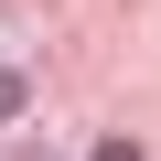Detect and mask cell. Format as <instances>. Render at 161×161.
Wrapping results in <instances>:
<instances>
[{"label": "cell", "mask_w": 161, "mask_h": 161, "mask_svg": "<svg viewBox=\"0 0 161 161\" xmlns=\"http://www.w3.org/2000/svg\"><path fill=\"white\" fill-rule=\"evenodd\" d=\"M22 118V64H0V129Z\"/></svg>", "instance_id": "obj_1"}, {"label": "cell", "mask_w": 161, "mask_h": 161, "mask_svg": "<svg viewBox=\"0 0 161 161\" xmlns=\"http://www.w3.org/2000/svg\"><path fill=\"white\" fill-rule=\"evenodd\" d=\"M97 161H140V140H97Z\"/></svg>", "instance_id": "obj_2"}]
</instances>
